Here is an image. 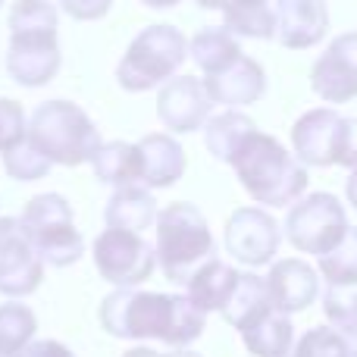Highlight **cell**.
Listing matches in <instances>:
<instances>
[{"label":"cell","mask_w":357,"mask_h":357,"mask_svg":"<svg viewBox=\"0 0 357 357\" xmlns=\"http://www.w3.org/2000/svg\"><path fill=\"white\" fill-rule=\"evenodd\" d=\"M35 333H38V320L29 304L19 301L0 304V354L19 357L35 342Z\"/></svg>","instance_id":"27"},{"label":"cell","mask_w":357,"mask_h":357,"mask_svg":"<svg viewBox=\"0 0 357 357\" xmlns=\"http://www.w3.org/2000/svg\"><path fill=\"white\" fill-rule=\"evenodd\" d=\"M282 229L266 210L238 207L226 222V251L245 266H266L276 260Z\"/></svg>","instance_id":"10"},{"label":"cell","mask_w":357,"mask_h":357,"mask_svg":"<svg viewBox=\"0 0 357 357\" xmlns=\"http://www.w3.org/2000/svg\"><path fill=\"white\" fill-rule=\"evenodd\" d=\"M273 307H276V304H273V298H270V285H266V279L254 276V273H241L232 298H229V304L222 307V317H226L229 326H235L241 333V329H248L254 320H260L264 314H270Z\"/></svg>","instance_id":"23"},{"label":"cell","mask_w":357,"mask_h":357,"mask_svg":"<svg viewBox=\"0 0 357 357\" xmlns=\"http://www.w3.org/2000/svg\"><path fill=\"white\" fill-rule=\"evenodd\" d=\"M197 6H204V10H222V3L226 0H195Z\"/></svg>","instance_id":"40"},{"label":"cell","mask_w":357,"mask_h":357,"mask_svg":"<svg viewBox=\"0 0 357 357\" xmlns=\"http://www.w3.org/2000/svg\"><path fill=\"white\" fill-rule=\"evenodd\" d=\"M0 3H3V0H0Z\"/></svg>","instance_id":"44"},{"label":"cell","mask_w":357,"mask_h":357,"mask_svg":"<svg viewBox=\"0 0 357 357\" xmlns=\"http://www.w3.org/2000/svg\"><path fill=\"white\" fill-rule=\"evenodd\" d=\"M323 314L329 326L357 333V285H326Z\"/></svg>","instance_id":"31"},{"label":"cell","mask_w":357,"mask_h":357,"mask_svg":"<svg viewBox=\"0 0 357 357\" xmlns=\"http://www.w3.org/2000/svg\"><path fill=\"white\" fill-rule=\"evenodd\" d=\"M291 148L304 167H339L345 148V116L329 107L307 110L291 126Z\"/></svg>","instance_id":"12"},{"label":"cell","mask_w":357,"mask_h":357,"mask_svg":"<svg viewBox=\"0 0 357 357\" xmlns=\"http://www.w3.org/2000/svg\"><path fill=\"white\" fill-rule=\"evenodd\" d=\"M157 266L173 285H188V279L207 260L216 257V241L204 213L188 201H176L157 213Z\"/></svg>","instance_id":"3"},{"label":"cell","mask_w":357,"mask_h":357,"mask_svg":"<svg viewBox=\"0 0 357 357\" xmlns=\"http://www.w3.org/2000/svg\"><path fill=\"white\" fill-rule=\"evenodd\" d=\"M226 3H270V0H226ZM222 3V6H226Z\"/></svg>","instance_id":"42"},{"label":"cell","mask_w":357,"mask_h":357,"mask_svg":"<svg viewBox=\"0 0 357 357\" xmlns=\"http://www.w3.org/2000/svg\"><path fill=\"white\" fill-rule=\"evenodd\" d=\"M266 285H270L273 304L282 314H298V310H307L320 295V273L307 260L285 257L270 266Z\"/></svg>","instance_id":"17"},{"label":"cell","mask_w":357,"mask_h":357,"mask_svg":"<svg viewBox=\"0 0 357 357\" xmlns=\"http://www.w3.org/2000/svg\"><path fill=\"white\" fill-rule=\"evenodd\" d=\"M100 326L113 339L148 342L157 339L169 348H188L201 339L207 314L188 295L116 289L100 301Z\"/></svg>","instance_id":"1"},{"label":"cell","mask_w":357,"mask_h":357,"mask_svg":"<svg viewBox=\"0 0 357 357\" xmlns=\"http://www.w3.org/2000/svg\"><path fill=\"white\" fill-rule=\"evenodd\" d=\"M0 357H6V354H0Z\"/></svg>","instance_id":"43"},{"label":"cell","mask_w":357,"mask_h":357,"mask_svg":"<svg viewBox=\"0 0 357 357\" xmlns=\"http://www.w3.org/2000/svg\"><path fill=\"white\" fill-rule=\"evenodd\" d=\"M157 201L148 191V185H123L110 195L104 210L107 229H126V232L144 235V229H151L157 222Z\"/></svg>","instance_id":"19"},{"label":"cell","mask_w":357,"mask_h":357,"mask_svg":"<svg viewBox=\"0 0 357 357\" xmlns=\"http://www.w3.org/2000/svg\"><path fill=\"white\" fill-rule=\"evenodd\" d=\"M238 279H241V273L235 270V266H229L226 260L213 257L188 279L185 295H188L204 314H210V310H220L222 314V307L229 304V298H232Z\"/></svg>","instance_id":"20"},{"label":"cell","mask_w":357,"mask_h":357,"mask_svg":"<svg viewBox=\"0 0 357 357\" xmlns=\"http://www.w3.org/2000/svg\"><path fill=\"white\" fill-rule=\"evenodd\" d=\"M163 357H201V354L188 351V348H176V351H173V354H163Z\"/></svg>","instance_id":"41"},{"label":"cell","mask_w":357,"mask_h":357,"mask_svg":"<svg viewBox=\"0 0 357 357\" xmlns=\"http://www.w3.org/2000/svg\"><path fill=\"white\" fill-rule=\"evenodd\" d=\"M44 279V260L22 232L16 216H0V295L25 298L38 291Z\"/></svg>","instance_id":"9"},{"label":"cell","mask_w":357,"mask_h":357,"mask_svg":"<svg viewBox=\"0 0 357 357\" xmlns=\"http://www.w3.org/2000/svg\"><path fill=\"white\" fill-rule=\"evenodd\" d=\"M345 191H348V201H351V207L357 210V169H351V176H348Z\"/></svg>","instance_id":"37"},{"label":"cell","mask_w":357,"mask_h":357,"mask_svg":"<svg viewBox=\"0 0 357 357\" xmlns=\"http://www.w3.org/2000/svg\"><path fill=\"white\" fill-rule=\"evenodd\" d=\"M188 56L197 63L204 75H213L226 69L241 56V44L226 25H207L188 41Z\"/></svg>","instance_id":"24"},{"label":"cell","mask_w":357,"mask_h":357,"mask_svg":"<svg viewBox=\"0 0 357 357\" xmlns=\"http://www.w3.org/2000/svg\"><path fill=\"white\" fill-rule=\"evenodd\" d=\"M91 169L98 182H107L113 188L135 185L142 182V151L129 142H104L91 157Z\"/></svg>","instance_id":"22"},{"label":"cell","mask_w":357,"mask_h":357,"mask_svg":"<svg viewBox=\"0 0 357 357\" xmlns=\"http://www.w3.org/2000/svg\"><path fill=\"white\" fill-rule=\"evenodd\" d=\"M291 357H357V333L335 326H314L298 339Z\"/></svg>","instance_id":"28"},{"label":"cell","mask_w":357,"mask_h":357,"mask_svg":"<svg viewBox=\"0 0 357 357\" xmlns=\"http://www.w3.org/2000/svg\"><path fill=\"white\" fill-rule=\"evenodd\" d=\"M19 222H22V232L29 235V241L35 245V251L41 254V260L47 266L63 270V266H73L85 254V238L75 229L73 204L56 191L31 197L25 204Z\"/></svg>","instance_id":"6"},{"label":"cell","mask_w":357,"mask_h":357,"mask_svg":"<svg viewBox=\"0 0 357 357\" xmlns=\"http://www.w3.org/2000/svg\"><path fill=\"white\" fill-rule=\"evenodd\" d=\"M50 167H54V163H50L47 157H44L41 151H38L35 144L29 142V138L3 154L6 176L16 178V182H38V178H44V176L50 173Z\"/></svg>","instance_id":"30"},{"label":"cell","mask_w":357,"mask_h":357,"mask_svg":"<svg viewBox=\"0 0 357 357\" xmlns=\"http://www.w3.org/2000/svg\"><path fill=\"white\" fill-rule=\"evenodd\" d=\"M289 357H291V354H289Z\"/></svg>","instance_id":"45"},{"label":"cell","mask_w":357,"mask_h":357,"mask_svg":"<svg viewBox=\"0 0 357 357\" xmlns=\"http://www.w3.org/2000/svg\"><path fill=\"white\" fill-rule=\"evenodd\" d=\"M144 6H151V10H169V6L182 3V0H142Z\"/></svg>","instance_id":"38"},{"label":"cell","mask_w":357,"mask_h":357,"mask_svg":"<svg viewBox=\"0 0 357 357\" xmlns=\"http://www.w3.org/2000/svg\"><path fill=\"white\" fill-rule=\"evenodd\" d=\"M310 88L326 104H348L357 98V31L339 35L317 56Z\"/></svg>","instance_id":"13"},{"label":"cell","mask_w":357,"mask_h":357,"mask_svg":"<svg viewBox=\"0 0 357 357\" xmlns=\"http://www.w3.org/2000/svg\"><path fill=\"white\" fill-rule=\"evenodd\" d=\"M320 273L329 285H357V229L348 232L335 251L320 257Z\"/></svg>","instance_id":"29"},{"label":"cell","mask_w":357,"mask_h":357,"mask_svg":"<svg viewBox=\"0 0 357 357\" xmlns=\"http://www.w3.org/2000/svg\"><path fill=\"white\" fill-rule=\"evenodd\" d=\"M229 167L235 169L241 188L264 207H291L307 195V167L285 151L279 138L254 129L232 154Z\"/></svg>","instance_id":"2"},{"label":"cell","mask_w":357,"mask_h":357,"mask_svg":"<svg viewBox=\"0 0 357 357\" xmlns=\"http://www.w3.org/2000/svg\"><path fill=\"white\" fill-rule=\"evenodd\" d=\"M60 6L75 22H94V19H104L110 13L113 0H60Z\"/></svg>","instance_id":"34"},{"label":"cell","mask_w":357,"mask_h":357,"mask_svg":"<svg viewBox=\"0 0 357 357\" xmlns=\"http://www.w3.org/2000/svg\"><path fill=\"white\" fill-rule=\"evenodd\" d=\"M241 342H245L248 354L254 357H289L295 348V326H291L289 314L273 307L270 314L241 329Z\"/></svg>","instance_id":"21"},{"label":"cell","mask_w":357,"mask_h":357,"mask_svg":"<svg viewBox=\"0 0 357 357\" xmlns=\"http://www.w3.org/2000/svg\"><path fill=\"white\" fill-rule=\"evenodd\" d=\"M204 88H207L213 104L238 110V107L257 104L266 94V73L257 60L241 54L238 60L229 63L226 69H220V73H213V75H204Z\"/></svg>","instance_id":"16"},{"label":"cell","mask_w":357,"mask_h":357,"mask_svg":"<svg viewBox=\"0 0 357 357\" xmlns=\"http://www.w3.org/2000/svg\"><path fill=\"white\" fill-rule=\"evenodd\" d=\"M339 167L357 169V116H345V148H342Z\"/></svg>","instance_id":"36"},{"label":"cell","mask_w":357,"mask_h":357,"mask_svg":"<svg viewBox=\"0 0 357 357\" xmlns=\"http://www.w3.org/2000/svg\"><path fill=\"white\" fill-rule=\"evenodd\" d=\"M188 60V38L176 25H148L126 47L116 66V82L123 91L142 94L176 79L182 63Z\"/></svg>","instance_id":"5"},{"label":"cell","mask_w":357,"mask_h":357,"mask_svg":"<svg viewBox=\"0 0 357 357\" xmlns=\"http://www.w3.org/2000/svg\"><path fill=\"white\" fill-rule=\"evenodd\" d=\"M351 232L348 213L342 201L329 191H310L298 197L285 213V238L301 254H323L335 251Z\"/></svg>","instance_id":"7"},{"label":"cell","mask_w":357,"mask_h":357,"mask_svg":"<svg viewBox=\"0 0 357 357\" xmlns=\"http://www.w3.org/2000/svg\"><path fill=\"white\" fill-rule=\"evenodd\" d=\"M142 151V182L148 188H169L185 176V151L167 132H151L138 142Z\"/></svg>","instance_id":"18"},{"label":"cell","mask_w":357,"mask_h":357,"mask_svg":"<svg viewBox=\"0 0 357 357\" xmlns=\"http://www.w3.org/2000/svg\"><path fill=\"white\" fill-rule=\"evenodd\" d=\"M29 138V116L22 104L13 98H0V154L13 151Z\"/></svg>","instance_id":"33"},{"label":"cell","mask_w":357,"mask_h":357,"mask_svg":"<svg viewBox=\"0 0 357 357\" xmlns=\"http://www.w3.org/2000/svg\"><path fill=\"white\" fill-rule=\"evenodd\" d=\"M29 142L54 167H82L98 154L100 132L73 100H44L29 119Z\"/></svg>","instance_id":"4"},{"label":"cell","mask_w":357,"mask_h":357,"mask_svg":"<svg viewBox=\"0 0 357 357\" xmlns=\"http://www.w3.org/2000/svg\"><path fill=\"white\" fill-rule=\"evenodd\" d=\"M329 31L323 0H276V41L289 50H307Z\"/></svg>","instance_id":"15"},{"label":"cell","mask_w":357,"mask_h":357,"mask_svg":"<svg viewBox=\"0 0 357 357\" xmlns=\"http://www.w3.org/2000/svg\"><path fill=\"white\" fill-rule=\"evenodd\" d=\"M210 110H213V100H210L204 79L195 75H176L167 85H160L157 94V116L176 135H188L207 126Z\"/></svg>","instance_id":"14"},{"label":"cell","mask_w":357,"mask_h":357,"mask_svg":"<svg viewBox=\"0 0 357 357\" xmlns=\"http://www.w3.org/2000/svg\"><path fill=\"white\" fill-rule=\"evenodd\" d=\"M91 260L100 279L116 289H138L157 270V254L138 232L104 229L91 245Z\"/></svg>","instance_id":"8"},{"label":"cell","mask_w":357,"mask_h":357,"mask_svg":"<svg viewBox=\"0 0 357 357\" xmlns=\"http://www.w3.org/2000/svg\"><path fill=\"white\" fill-rule=\"evenodd\" d=\"M19 357H75V354L56 339H35Z\"/></svg>","instance_id":"35"},{"label":"cell","mask_w":357,"mask_h":357,"mask_svg":"<svg viewBox=\"0 0 357 357\" xmlns=\"http://www.w3.org/2000/svg\"><path fill=\"white\" fill-rule=\"evenodd\" d=\"M254 129H257V126H254V119L248 116V113L226 110V113H220V116L207 119V126H204V144H207V151L216 160L229 163L235 151L241 148V142H245Z\"/></svg>","instance_id":"25"},{"label":"cell","mask_w":357,"mask_h":357,"mask_svg":"<svg viewBox=\"0 0 357 357\" xmlns=\"http://www.w3.org/2000/svg\"><path fill=\"white\" fill-rule=\"evenodd\" d=\"M60 41L56 31H10L6 73L22 88H41L60 73Z\"/></svg>","instance_id":"11"},{"label":"cell","mask_w":357,"mask_h":357,"mask_svg":"<svg viewBox=\"0 0 357 357\" xmlns=\"http://www.w3.org/2000/svg\"><path fill=\"white\" fill-rule=\"evenodd\" d=\"M123 357H163V354H157L154 348H132V351H126Z\"/></svg>","instance_id":"39"},{"label":"cell","mask_w":357,"mask_h":357,"mask_svg":"<svg viewBox=\"0 0 357 357\" xmlns=\"http://www.w3.org/2000/svg\"><path fill=\"white\" fill-rule=\"evenodd\" d=\"M10 31H56V6L50 0H16Z\"/></svg>","instance_id":"32"},{"label":"cell","mask_w":357,"mask_h":357,"mask_svg":"<svg viewBox=\"0 0 357 357\" xmlns=\"http://www.w3.org/2000/svg\"><path fill=\"white\" fill-rule=\"evenodd\" d=\"M222 25H226L235 38L270 41V38H276V6H270V3H226L222 6Z\"/></svg>","instance_id":"26"}]
</instances>
